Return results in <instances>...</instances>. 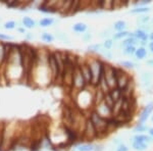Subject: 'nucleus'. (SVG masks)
Segmentation results:
<instances>
[{"label": "nucleus", "instance_id": "23", "mask_svg": "<svg viewBox=\"0 0 153 151\" xmlns=\"http://www.w3.org/2000/svg\"><path fill=\"white\" fill-rule=\"evenodd\" d=\"M150 127H148L146 123H136L135 127L133 128V133L134 134H144L148 132Z\"/></svg>", "mask_w": 153, "mask_h": 151}, {"label": "nucleus", "instance_id": "28", "mask_svg": "<svg viewBox=\"0 0 153 151\" xmlns=\"http://www.w3.org/2000/svg\"><path fill=\"white\" fill-rule=\"evenodd\" d=\"M114 43H115V42L113 41L111 38H107V39H105V40L103 41L102 46H103V48H104L105 50L111 51V49L113 48V46H114Z\"/></svg>", "mask_w": 153, "mask_h": 151}, {"label": "nucleus", "instance_id": "36", "mask_svg": "<svg viewBox=\"0 0 153 151\" xmlns=\"http://www.w3.org/2000/svg\"><path fill=\"white\" fill-rule=\"evenodd\" d=\"M91 39H92V35H91L90 33H87V32H86L85 34H83V40L85 42H89Z\"/></svg>", "mask_w": 153, "mask_h": 151}, {"label": "nucleus", "instance_id": "41", "mask_svg": "<svg viewBox=\"0 0 153 151\" xmlns=\"http://www.w3.org/2000/svg\"><path fill=\"white\" fill-rule=\"evenodd\" d=\"M148 38H149V41L150 42H152L153 41V30L151 32H150L149 34H148Z\"/></svg>", "mask_w": 153, "mask_h": 151}, {"label": "nucleus", "instance_id": "27", "mask_svg": "<svg viewBox=\"0 0 153 151\" xmlns=\"http://www.w3.org/2000/svg\"><path fill=\"white\" fill-rule=\"evenodd\" d=\"M136 49H137V46H128L122 49V52L126 56H134Z\"/></svg>", "mask_w": 153, "mask_h": 151}, {"label": "nucleus", "instance_id": "42", "mask_svg": "<svg viewBox=\"0 0 153 151\" xmlns=\"http://www.w3.org/2000/svg\"><path fill=\"white\" fill-rule=\"evenodd\" d=\"M148 135H149L150 137L153 138V127L152 128H149V130H148Z\"/></svg>", "mask_w": 153, "mask_h": 151}, {"label": "nucleus", "instance_id": "16", "mask_svg": "<svg viewBox=\"0 0 153 151\" xmlns=\"http://www.w3.org/2000/svg\"><path fill=\"white\" fill-rule=\"evenodd\" d=\"M38 10L43 12V13H56L57 10L53 7H51L50 5H48L47 1H44L43 3H41L38 6Z\"/></svg>", "mask_w": 153, "mask_h": 151}, {"label": "nucleus", "instance_id": "30", "mask_svg": "<svg viewBox=\"0 0 153 151\" xmlns=\"http://www.w3.org/2000/svg\"><path fill=\"white\" fill-rule=\"evenodd\" d=\"M151 3H152V0H137L133 4L135 5V7H146L149 6Z\"/></svg>", "mask_w": 153, "mask_h": 151}, {"label": "nucleus", "instance_id": "43", "mask_svg": "<svg viewBox=\"0 0 153 151\" xmlns=\"http://www.w3.org/2000/svg\"><path fill=\"white\" fill-rule=\"evenodd\" d=\"M16 30H18V32H19V33L26 34V29H25V28H18Z\"/></svg>", "mask_w": 153, "mask_h": 151}, {"label": "nucleus", "instance_id": "13", "mask_svg": "<svg viewBox=\"0 0 153 151\" xmlns=\"http://www.w3.org/2000/svg\"><path fill=\"white\" fill-rule=\"evenodd\" d=\"M138 44H139V42L136 40L134 37H133L132 33H131V35L129 37H127L126 39H124L123 42H120V47L123 49V48H125V47H128V46H137Z\"/></svg>", "mask_w": 153, "mask_h": 151}, {"label": "nucleus", "instance_id": "40", "mask_svg": "<svg viewBox=\"0 0 153 151\" xmlns=\"http://www.w3.org/2000/svg\"><path fill=\"white\" fill-rule=\"evenodd\" d=\"M146 65L148 66H151V68H153V57H150V58H148L147 60H146Z\"/></svg>", "mask_w": 153, "mask_h": 151}, {"label": "nucleus", "instance_id": "46", "mask_svg": "<svg viewBox=\"0 0 153 151\" xmlns=\"http://www.w3.org/2000/svg\"><path fill=\"white\" fill-rule=\"evenodd\" d=\"M150 23H151V25L153 26V18H151V22H150Z\"/></svg>", "mask_w": 153, "mask_h": 151}, {"label": "nucleus", "instance_id": "22", "mask_svg": "<svg viewBox=\"0 0 153 151\" xmlns=\"http://www.w3.org/2000/svg\"><path fill=\"white\" fill-rule=\"evenodd\" d=\"M113 30L115 31V33L117 32H123V31H126L128 28V25H127V22L123 21V19H120V21H117L114 24H113Z\"/></svg>", "mask_w": 153, "mask_h": 151}, {"label": "nucleus", "instance_id": "3", "mask_svg": "<svg viewBox=\"0 0 153 151\" xmlns=\"http://www.w3.org/2000/svg\"><path fill=\"white\" fill-rule=\"evenodd\" d=\"M114 71L115 80H117V87L120 90H124L126 86L130 83V81L133 79V77L129 75L124 68H120V66H114L113 68Z\"/></svg>", "mask_w": 153, "mask_h": 151}, {"label": "nucleus", "instance_id": "47", "mask_svg": "<svg viewBox=\"0 0 153 151\" xmlns=\"http://www.w3.org/2000/svg\"><path fill=\"white\" fill-rule=\"evenodd\" d=\"M71 151H76V150L75 149V148H74V149H73V150H71Z\"/></svg>", "mask_w": 153, "mask_h": 151}, {"label": "nucleus", "instance_id": "39", "mask_svg": "<svg viewBox=\"0 0 153 151\" xmlns=\"http://www.w3.org/2000/svg\"><path fill=\"white\" fill-rule=\"evenodd\" d=\"M147 46H148V52H150V53L153 54V41L152 42L149 41V43H148Z\"/></svg>", "mask_w": 153, "mask_h": 151}, {"label": "nucleus", "instance_id": "45", "mask_svg": "<svg viewBox=\"0 0 153 151\" xmlns=\"http://www.w3.org/2000/svg\"><path fill=\"white\" fill-rule=\"evenodd\" d=\"M150 120H151V122H152V123H153V113H152V115L150 116Z\"/></svg>", "mask_w": 153, "mask_h": 151}, {"label": "nucleus", "instance_id": "21", "mask_svg": "<svg viewBox=\"0 0 153 151\" xmlns=\"http://www.w3.org/2000/svg\"><path fill=\"white\" fill-rule=\"evenodd\" d=\"M131 33H132V32L128 31V30H126V31H123V32H117V33H113L111 39L114 42L118 41V40H124V39H126L127 37H129L131 35Z\"/></svg>", "mask_w": 153, "mask_h": 151}, {"label": "nucleus", "instance_id": "29", "mask_svg": "<svg viewBox=\"0 0 153 151\" xmlns=\"http://www.w3.org/2000/svg\"><path fill=\"white\" fill-rule=\"evenodd\" d=\"M41 40L46 42V43H52L54 41V36L52 34L48 33V32H44L41 34Z\"/></svg>", "mask_w": 153, "mask_h": 151}, {"label": "nucleus", "instance_id": "38", "mask_svg": "<svg viewBox=\"0 0 153 151\" xmlns=\"http://www.w3.org/2000/svg\"><path fill=\"white\" fill-rule=\"evenodd\" d=\"M104 150V146L102 144H95V150L94 151H103Z\"/></svg>", "mask_w": 153, "mask_h": 151}, {"label": "nucleus", "instance_id": "14", "mask_svg": "<svg viewBox=\"0 0 153 151\" xmlns=\"http://www.w3.org/2000/svg\"><path fill=\"white\" fill-rule=\"evenodd\" d=\"M136 25L138 27H143V26H146L151 22V16H148V14H141V16H138V18L136 19Z\"/></svg>", "mask_w": 153, "mask_h": 151}, {"label": "nucleus", "instance_id": "19", "mask_svg": "<svg viewBox=\"0 0 153 151\" xmlns=\"http://www.w3.org/2000/svg\"><path fill=\"white\" fill-rule=\"evenodd\" d=\"M151 8L149 6L146 7H133L132 9L129 10V13L131 14H138V16H141V14H147L148 12H150Z\"/></svg>", "mask_w": 153, "mask_h": 151}, {"label": "nucleus", "instance_id": "25", "mask_svg": "<svg viewBox=\"0 0 153 151\" xmlns=\"http://www.w3.org/2000/svg\"><path fill=\"white\" fill-rule=\"evenodd\" d=\"M54 19L52 18H43L40 19V22H39V25H40V27L42 28H48V27L52 26L54 24Z\"/></svg>", "mask_w": 153, "mask_h": 151}, {"label": "nucleus", "instance_id": "1", "mask_svg": "<svg viewBox=\"0 0 153 151\" xmlns=\"http://www.w3.org/2000/svg\"><path fill=\"white\" fill-rule=\"evenodd\" d=\"M86 62H87L89 71H90L91 86L97 88L103 77L104 61L100 58H90V60H86Z\"/></svg>", "mask_w": 153, "mask_h": 151}, {"label": "nucleus", "instance_id": "20", "mask_svg": "<svg viewBox=\"0 0 153 151\" xmlns=\"http://www.w3.org/2000/svg\"><path fill=\"white\" fill-rule=\"evenodd\" d=\"M22 25L25 29H33L36 27V22L30 16H24L22 19Z\"/></svg>", "mask_w": 153, "mask_h": 151}, {"label": "nucleus", "instance_id": "34", "mask_svg": "<svg viewBox=\"0 0 153 151\" xmlns=\"http://www.w3.org/2000/svg\"><path fill=\"white\" fill-rule=\"evenodd\" d=\"M112 143L114 145H117V146H120V144H123V143H124V140H123L122 138H120V137H117V138H113Z\"/></svg>", "mask_w": 153, "mask_h": 151}, {"label": "nucleus", "instance_id": "32", "mask_svg": "<svg viewBox=\"0 0 153 151\" xmlns=\"http://www.w3.org/2000/svg\"><path fill=\"white\" fill-rule=\"evenodd\" d=\"M14 37L8 34H4V33H0V41H11L13 40Z\"/></svg>", "mask_w": 153, "mask_h": 151}, {"label": "nucleus", "instance_id": "4", "mask_svg": "<svg viewBox=\"0 0 153 151\" xmlns=\"http://www.w3.org/2000/svg\"><path fill=\"white\" fill-rule=\"evenodd\" d=\"M86 87H87L86 81H85V79H84V77L82 76V74H81V71H80V68H79L78 64H76L73 73L71 89L76 91V92H80V91L84 90Z\"/></svg>", "mask_w": 153, "mask_h": 151}, {"label": "nucleus", "instance_id": "31", "mask_svg": "<svg viewBox=\"0 0 153 151\" xmlns=\"http://www.w3.org/2000/svg\"><path fill=\"white\" fill-rule=\"evenodd\" d=\"M16 27V23L14 21H8L3 25V28L5 30H13Z\"/></svg>", "mask_w": 153, "mask_h": 151}, {"label": "nucleus", "instance_id": "44", "mask_svg": "<svg viewBox=\"0 0 153 151\" xmlns=\"http://www.w3.org/2000/svg\"><path fill=\"white\" fill-rule=\"evenodd\" d=\"M26 36H27V38H28V39H33V38H34V36L32 35L31 33H27V34H26Z\"/></svg>", "mask_w": 153, "mask_h": 151}, {"label": "nucleus", "instance_id": "37", "mask_svg": "<svg viewBox=\"0 0 153 151\" xmlns=\"http://www.w3.org/2000/svg\"><path fill=\"white\" fill-rule=\"evenodd\" d=\"M110 35V31L109 30H105V31H103V32H101V34H100V37H102V38H105V39H107V37Z\"/></svg>", "mask_w": 153, "mask_h": 151}, {"label": "nucleus", "instance_id": "5", "mask_svg": "<svg viewBox=\"0 0 153 151\" xmlns=\"http://www.w3.org/2000/svg\"><path fill=\"white\" fill-rule=\"evenodd\" d=\"M97 138L99 137H98V134L96 132L95 128L93 127L92 123L89 121V118H87V121L85 123V128H84L82 133V139L85 140L86 142L93 143Z\"/></svg>", "mask_w": 153, "mask_h": 151}, {"label": "nucleus", "instance_id": "8", "mask_svg": "<svg viewBox=\"0 0 153 151\" xmlns=\"http://www.w3.org/2000/svg\"><path fill=\"white\" fill-rule=\"evenodd\" d=\"M152 79L153 75L151 71H142L140 75V80H141L142 86L144 88H146L147 90H149V88L152 86Z\"/></svg>", "mask_w": 153, "mask_h": 151}, {"label": "nucleus", "instance_id": "11", "mask_svg": "<svg viewBox=\"0 0 153 151\" xmlns=\"http://www.w3.org/2000/svg\"><path fill=\"white\" fill-rule=\"evenodd\" d=\"M75 149L76 151H94L95 150V143L79 142L75 145Z\"/></svg>", "mask_w": 153, "mask_h": 151}, {"label": "nucleus", "instance_id": "10", "mask_svg": "<svg viewBox=\"0 0 153 151\" xmlns=\"http://www.w3.org/2000/svg\"><path fill=\"white\" fill-rule=\"evenodd\" d=\"M78 66L81 71V74L84 77L86 81L87 86H91V75H90V71H89V66L86 61H84L82 63H78Z\"/></svg>", "mask_w": 153, "mask_h": 151}, {"label": "nucleus", "instance_id": "12", "mask_svg": "<svg viewBox=\"0 0 153 151\" xmlns=\"http://www.w3.org/2000/svg\"><path fill=\"white\" fill-rule=\"evenodd\" d=\"M148 53L149 52H148L146 47L139 46V47H137V49H136L134 56L137 60H143V59H145L148 56Z\"/></svg>", "mask_w": 153, "mask_h": 151}, {"label": "nucleus", "instance_id": "35", "mask_svg": "<svg viewBox=\"0 0 153 151\" xmlns=\"http://www.w3.org/2000/svg\"><path fill=\"white\" fill-rule=\"evenodd\" d=\"M58 39H60V40H62L63 42H66V43H68V38L65 36V34L63 33H58L57 35H56Z\"/></svg>", "mask_w": 153, "mask_h": 151}, {"label": "nucleus", "instance_id": "24", "mask_svg": "<svg viewBox=\"0 0 153 151\" xmlns=\"http://www.w3.org/2000/svg\"><path fill=\"white\" fill-rule=\"evenodd\" d=\"M132 149L135 151H145L148 149V145L145 143H138V142H131Z\"/></svg>", "mask_w": 153, "mask_h": 151}, {"label": "nucleus", "instance_id": "26", "mask_svg": "<svg viewBox=\"0 0 153 151\" xmlns=\"http://www.w3.org/2000/svg\"><path fill=\"white\" fill-rule=\"evenodd\" d=\"M88 51L92 53H99L101 50L103 49L102 44L100 43H95V44H91V45L88 46Z\"/></svg>", "mask_w": 153, "mask_h": 151}, {"label": "nucleus", "instance_id": "6", "mask_svg": "<svg viewBox=\"0 0 153 151\" xmlns=\"http://www.w3.org/2000/svg\"><path fill=\"white\" fill-rule=\"evenodd\" d=\"M152 113H153V102L150 101L140 111L139 115H138L137 123H145L148 121V118L152 115Z\"/></svg>", "mask_w": 153, "mask_h": 151}, {"label": "nucleus", "instance_id": "7", "mask_svg": "<svg viewBox=\"0 0 153 151\" xmlns=\"http://www.w3.org/2000/svg\"><path fill=\"white\" fill-rule=\"evenodd\" d=\"M93 109H94L100 116H102V118H106V120H109V118H113L111 109H110V108L108 107L107 105H105L104 103H103V101L101 103H99L98 105H96L95 107L93 108Z\"/></svg>", "mask_w": 153, "mask_h": 151}, {"label": "nucleus", "instance_id": "15", "mask_svg": "<svg viewBox=\"0 0 153 151\" xmlns=\"http://www.w3.org/2000/svg\"><path fill=\"white\" fill-rule=\"evenodd\" d=\"M108 94L110 95V97H111V99L113 100V102H117L118 100H120V99L123 98V92L120 89H118L117 87L113 88V89H110L109 92H108Z\"/></svg>", "mask_w": 153, "mask_h": 151}, {"label": "nucleus", "instance_id": "18", "mask_svg": "<svg viewBox=\"0 0 153 151\" xmlns=\"http://www.w3.org/2000/svg\"><path fill=\"white\" fill-rule=\"evenodd\" d=\"M118 64H120V68H124V70H134V68H137L139 66L132 60H120Z\"/></svg>", "mask_w": 153, "mask_h": 151}, {"label": "nucleus", "instance_id": "2", "mask_svg": "<svg viewBox=\"0 0 153 151\" xmlns=\"http://www.w3.org/2000/svg\"><path fill=\"white\" fill-rule=\"evenodd\" d=\"M89 121L92 123L93 127L95 128L96 132L98 134V137H102V136L107 135V129H108V123L107 120L102 116H100L94 109L90 110V115L88 116Z\"/></svg>", "mask_w": 153, "mask_h": 151}, {"label": "nucleus", "instance_id": "33", "mask_svg": "<svg viewBox=\"0 0 153 151\" xmlns=\"http://www.w3.org/2000/svg\"><path fill=\"white\" fill-rule=\"evenodd\" d=\"M115 151H130V148L128 145L123 143V144H120V146H117V147L115 148Z\"/></svg>", "mask_w": 153, "mask_h": 151}, {"label": "nucleus", "instance_id": "17", "mask_svg": "<svg viewBox=\"0 0 153 151\" xmlns=\"http://www.w3.org/2000/svg\"><path fill=\"white\" fill-rule=\"evenodd\" d=\"M73 31L75 33H78V34H85L88 30V26L86 25L85 23H82V22H79V23H76L75 25L73 26Z\"/></svg>", "mask_w": 153, "mask_h": 151}, {"label": "nucleus", "instance_id": "9", "mask_svg": "<svg viewBox=\"0 0 153 151\" xmlns=\"http://www.w3.org/2000/svg\"><path fill=\"white\" fill-rule=\"evenodd\" d=\"M130 142H138V143H145L149 145L153 143V138L150 137L147 134H135L132 139H130Z\"/></svg>", "mask_w": 153, "mask_h": 151}]
</instances>
